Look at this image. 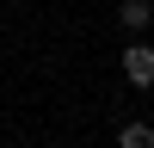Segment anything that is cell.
I'll list each match as a JSON object with an SVG mask.
<instances>
[{"mask_svg":"<svg viewBox=\"0 0 154 148\" xmlns=\"http://www.w3.org/2000/svg\"><path fill=\"white\" fill-rule=\"evenodd\" d=\"M117 25L130 37H142L148 25H154V0H123V6H117Z\"/></svg>","mask_w":154,"mask_h":148,"instance_id":"7a4b0ae2","label":"cell"},{"mask_svg":"<svg viewBox=\"0 0 154 148\" xmlns=\"http://www.w3.org/2000/svg\"><path fill=\"white\" fill-rule=\"evenodd\" d=\"M123 80L130 86H154V43H142V37H130V49H123Z\"/></svg>","mask_w":154,"mask_h":148,"instance_id":"6da1fadb","label":"cell"},{"mask_svg":"<svg viewBox=\"0 0 154 148\" xmlns=\"http://www.w3.org/2000/svg\"><path fill=\"white\" fill-rule=\"evenodd\" d=\"M117 148H154V123H123V130H117Z\"/></svg>","mask_w":154,"mask_h":148,"instance_id":"3957f363","label":"cell"}]
</instances>
